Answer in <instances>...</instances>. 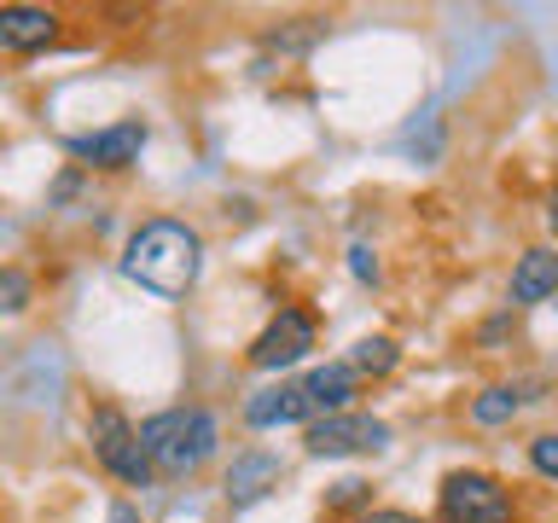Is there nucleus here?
<instances>
[{"label": "nucleus", "mask_w": 558, "mask_h": 523, "mask_svg": "<svg viewBox=\"0 0 558 523\" xmlns=\"http://www.w3.org/2000/svg\"><path fill=\"white\" fill-rule=\"evenodd\" d=\"M122 273L134 279L140 291H151V296H186L192 285H198V273H204V239H198V227H186V221H174V216H151V221H140L129 244H122Z\"/></svg>", "instance_id": "obj_1"}, {"label": "nucleus", "mask_w": 558, "mask_h": 523, "mask_svg": "<svg viewBox=\"0 0 558 523\" xmlns=\"http://www.w3.org/2000/svg\"><path fill=\"white\" fill-rule=\"evenodd\" d=\"M134 430H140V448H146L151 471H163V477H192L221 442L216 418L204 408H163V413L140 418Z\"/></svg>", "instance_id": "obj_2"}, {"label": "nucleus", "mask_w": 558, "mask_h": 523, "mask_svg": "<svg viewBox=\"0 0 558 523\" xmlns=\"http://www.w3.org/2000/svg\"><path fill=\"white\" fill-rule=\"evenodd\" d=\"M87 442H94V460L111 471L117 483H129V488H146L157 471L146 460V448H140V430H134V418L111 408V401H99L94 413H87Z\"/></svg>", "instance_id": "obj_3"}, {"label": "nucleus", "mask_w": 558, "mask_h": 523, "mask_svg": "<svg viewBox=\"0 0 558 523\" xmlns=\"http://www.w3.org/2000/svg\"><path fill=\"white\" fill-rule=\"evenodd\" d=\"M436 512L442 523H518V500L488 471H448L436 488Z\"/></svg>", "instance_id": "obj_4"}, {"label": "nucleus", "mask_w": 558, "mask_h": 523, "mask_svg": "<svg viewBox=\"0 0 558 523\" xmlns=\"http://www.w3.org/2000/svg\"><path fill=\"white\" fill-rule=\"evenodd\" d=\"M384 442H390V425L373 413H331V418H308L303 430V448L314 453V460H343V453H378Z\"/></svg>", "instance_id": "obj_5"}, {"label": "nucleus", "mask_w": 558, "mask_h": 523, "mask_svg": "<svg viewBox=\"0 0 558 523\" xmlns=\"http://www.w3.org/2000/svg\"><path fill=\"white\" fill-rule=\"evenodd\" d=\"M308 349H314V314L308 308H279L274 320L256 331L251 366H256V373H291Z\"/></svg>", "instance_id": "obj_6"}, {"label": "nucleus", "mask_w": 558, "mask_h": 523, "mask_svg": "<svg viewBox=\"0 0 558 523\" xmlns=\"http://www.w3.org/2000/svg\"><path fill=\"white\" fill-rule=\"evenodd\" d=\"M140 151H146V122L140 117H122L111 129L70 139V157H82L87 169H129V163H140Z\"/></svg>", "instance_id": "obj_7"}, {"label": "nucleus", "mask_w": 558, "mask_h": 523, "mask_svg": "<svg viewBox=\"0 0 558 523\" xmlns=\"http://www.w3.org/2000/svg\"><path fill=\"white\" fill-rule=\"evenodd\" d=\"M308 401H303V384L296 378H279L268 390L244 396V425L251 430H279V425H308Z\"/></svg>", "instance_id": "obj_8"}, {"label": "nucleus", "mask_w": 558, "mask_h": 523, "mask_svg": "<svg viewBox=\"0 0 558 523\" xmlns=\"http://www.w3.org/2000/svg\"><path fill=\"white\" fill-rule=\"evenodd\" d=\"M279 471H286V465H279V453H268V448H244L239 453V460L233 465H227V506H239V512H244V506H256L262 495H274V488H279Z\"/></svg>", "instance_id": "obj_9"}, {"label": "nucleus", "mask_w": 558, "mask_h": 523, "mask_svg": "<svg viewBox=\"0 0 558 523\" xmlns=\"http://www.w3.org/2000/svg\"><path fill=\"white\" fill-rule=\"evenodd\" d=\"M506 296H512V308H535V303H547V296H558V251L553 244H535V251H523L512 262Z\"/></svg>", "instance_id": "obj_10"}, {"label": "nucleus", "mask_w": 558, "mask_h": 523, "mask_svg": "<svg viewBox=\"0 0 558 523\" xmlns=\"http://www.w3.org/2000/svg\"><path fill=\"white\" fill-rule=\"evenodd\" d=\"M59 41V12L52 7H0V47L7 52H41Z\"/></svg>", "instance_id": "obj_11"}, {"label": "nucleus", "mask_w": 558, "mask_h": 523, "mask_svg": "<svg viewBox=\"0 0 558 523\" xmlns=\"http://www.w3.org/2000/svg\"><path fill=\"white\" fill-rule=\"evenodd\" d=\"M296 384H303V401H308L314 418H331V413H349V408H355V373H349L343 361L314 366V373H303Z\"/></svg>", "instance_id": "obj_12"}, {"label": "nucleus", "mask_w": 558, "mask_h": 523, "mask_svg": "<svg viewBox=\"0 0 558 523\" xmlns=\"http://www.w3.org/2000/svg\"><path fill=\"white\" fill-rule=\"evenodd\" d=\"M523 396L518 384H488V390L471 401V425H483V430H495V425H512V418L523 413Z\"/></svg>", "instance_id": "obj_13"}, {"label": "nucleus", "mask_w": 558, "mask_h": 523, "mask_svg": "<svg viewBox=\"0 0 558 523\" xmlns=\"http://www.w3.org/2000/svg\"><path fill=\"white\" fill-rule=\"evenodd\" d=\"M396 361H401V349L390 338H361L355 349H349V373L355 378H384V373H396Z\"/></svg>", "instance_id": "obj_14"}, {"label": "nucleus", "mask_w": 558, "mask_h": 523, "mask_svg": "<svg viewBox=\"0 0 558 523\" xmlns=\"http://www.w3.org/2000/svg\"><path fill=\"white\" fill-rule=\"evenodd\" d=\"M35 303V279L24 268H0V314H24Z\"/></svg>", "instance_id": "obj_15"}, {"label": "nucleus", "mask_w": 558, "mask_h": 523, "mask_svg": "<svg viewBox=\"0 0 558 523\" xmlns=\"http://www.w3.org/2000/svg\"><path fill=\"white\" fill-rule=\"evenodd\" d=\"M530 465H535V477L558 483V430H541L530 442Z\"/></svg>", "instance_id": "obj_16"}, {"label": "nucleus", "mask_w": 558, "mask_h": 523, "mask_svg": "<svg viewBox=\"0 0 558 523\" xmlns=\"http://www.w3.org/2000/svg\"><path fill=\"white\" fill-rule=\"evenodd\" d=\"M349 273H355L361 285H373V279H378V256L366 251V244H349Z\"/></svg>", "instance_id": "obj_17"}, {"label": "nucleus", "mask_w": 558, "mask_h": 523, "mask_svg": "<svg viewBox=\"0 0 558 523\" xmlns=\"http://www.w3.org/2000/svg\"><path fill=\"white\" fill-rule=\"evenodd\" d=\"M355 523H425V518H413V512H390V506H384V512H361Z\"/></svg>", "instance_id": "obj_18"}, {"label": "nucleus", "mask_w": 558, "mask_h": 523, "mask_svg": "<svg viewBox=\"0 0 558 523\" xmlns=\"http://www.w3.org/2000/svg\"><path fill=\"white\" fill-rule=\"evenodd\" d=\"M361 488L366 483H338V488H331V506H361Z\"/></svg>", "instance_id": "obj_19"}, {"label": "nucleus", "mask_w": 558, "mask_h": 523, "mask_svg": "<svg viewBox=\"0 0 558 523\" xmlns=\"http://www.w3.org/2000/svg\"><path fill=\"white\" fill-rule=\"evenodd\" d=\"M105 523H140V512H134L129 500H117V506H111V518H105Z\"/></svg>", "instance_id": "obj_20"}, {"label": "nucleus", "mask_w": 558, "mask_h": 523, "mask_svg": "<svg viewBox=\"0 0 558 523\" xmlns=\"http://www.w3.org/2000/svg\"><path fill=\"white\" fill-rule=\"evenodd\" d=\"M547 227H553V239H558V186L547 192Z\"/></svg>", "instance_id": "obj_21"}]
</instances>
